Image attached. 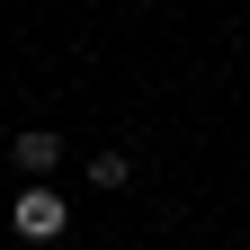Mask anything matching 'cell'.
Returning <instances> with one entry per match:
<instances>
[{
    "label": "cell",
    "instance_id": "2",
    "mask_svg": "<svg viewBox=\"0 0 250 250\" xmlns=\"http://www.w3.org/2000/svg\"><path fill=\"white\" fill-rule=\"evenodd\" d=\"M9 161H18V179H45V170L62 161V134H45V125H27V134L9 143Z\"/></svg>",
    "mask_w": 250,
    "mask_h": 250
},
{
    "label": "cell",
    "instance_id": "1",
    "mask_svg": "<svg viewBox=\"0 0 250 250\" xmlns=\"http://www.w3.org/2000/svg\"><path fill=\"white\" fill-rule=\"evenodd\" d=\"M9 224H18V241H62L72 206H62V197H54L45 179H27V188H18V206H9Z\"/></svg>",
    "mask_w": 250,
    "mask_h": 250
},
{
    "label": "cell",
    "instance_id": "3",
    "mask_svg": "<svg viewBox=\"0 0 250 250\" xmlns=\"http://www.w3.org/2000/svg\"><path fill=\"white\" fill-rule=\"evenodd\" d=\"M125 179H134L125 152H89V188H125Z\"/></svg>",
    "mask_w": 250,
    "mask_h": 250
}]
</instances>
